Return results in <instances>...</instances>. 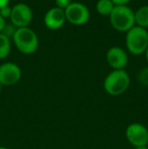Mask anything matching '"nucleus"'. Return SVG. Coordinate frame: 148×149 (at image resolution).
Listing matches in <instances>:
<instances>
[{
	"instance_id": "1",
	"label": "nucleus",
	"mask_w": 148,
	"mask_h": 149,
	"mask_svg": "<svg viewBox=\"0 0 148 149\" xmlns=\"http://www.w3.org/2000/svg\"><path fill=\"white\" fill-rule=\"evenodd\" d=\"M130 85V76L128 73L122 70H113L106 76L104 80V89L108 94L113 96L121 95L127 91Z\"/></svg>"
},
{
	"instance_id": "2",
	"label": "nucleus",
	"mask_w": 148,
	"mask_h": 149,
	"mask_svg": "<svg viewBox=\"0 0 148 149\" xmlns=\"http://www.w3.org/2000/svg\"><path fill=\"white\" fill-rule=\"evenodd\" d=\"M110 22L116 31L127 33L135 26L134 11L127 5L115 6L110 14Z\"/></svg>"
},
{
	"instance_id": "3",
	"label": "nucleus",
	"mask_w": 148,
	"mask_h": 149,
	"mask_svg": "<svg viewBox=\"0 0 148 149\" xmlns=\"http://www.w3.org/2000/svg\"><path fill=\"white\" fill-rule=\"evenodd\" d=\"M126 46L133 55L145 53L148 47V31L141 26H134L126 33Z\"/></svg>"
},
{
	"instance_id": "4",
	"label": "nucleus",
	"mask_w": 148,
	"mask_h": 149,
	"mask_svg": "<svg viewBox=\"0 0 148 149\" xmlns=\"http://www.w3.org/2000/svg\"><path fill=\"white\" fill-rule=\"evenodd\" d=\"M12 39L18 51L26 55L35 53L39 47V38L28 26L17 29Z\"/></svg>"
},
{
	"instance_id": "5",
	"label": "nucleus",
	"mask_w": 148,
	"mask_h": 149,
	"mask_svg": "<svg viewBox=\"0 0 148 149\" xmlns=\"http://www.w3.org/2000/svg\"><path fill=\"white\" fill-rule=\"evenodd\" d=\"M125 136L129 143L135 148L148 145V129L141 123L135 122L127 126Z\"/></svg>"
},
{
	"instance_id": "6",
	"label": "nucleus",
	"mask_w": 148,
	"mask_h": 149,
	"mask_svg": "<svg viewBox=\"0 0 148 149\" xmlns=\"http://www.w3.org/2000/svg\"><path fill=\"white\" fill-rule=\"evenodd\" d=\"M65 17L68 22L74 26H82L89 19V10L87 6L80 2H72L65 10Z\"/></svg>"
},
{
	"instance_id": "7",
	"label": "nucleus",
	"mask_w": 148,
	"mask_h": 149,
	"mask_svg": "<svg viewBox=\"0 0 148 149\" xmlns=\"http://www.w3.org/2000/svg\"><path fill=\"white\" fill-rule=\"evenodd\" d=\"M10 22L15 28H26L32 22V8L26 3H17L11 7Z\"/></svg>"
},
{
	"instance_id": "8",
	"label": "nucleus",
	"mask_w": 148,
	"mask_h": 149,
	"mask_svg": "<svg viewBox=\"0 0 148 149\" xmlns=\"http://www.w3.org/2000/svg\"><path fill=\"white\" fill-rule=\"evenodd\" d=\"M22 78V69L13 62H6L0 65V83L2 86H11Z\"/></svg>"
},
{
	"instance_id": "9",
	"label": "nucleus",
	"mask_w": 148,
	"mask_h": 149,
	"mask_svg": "<svg viewBox=\"0 0 148 149\" xmlns=\"http://www.w3.org/2000/svg\"><path fill=\"white\" fill-rule=\"evenodd\" d=\"M107 62L114 70H122L128 64V55L125 52V50L121 47L110 48L107 52Z\"/></svg>"
},
{
	"instance_id": "10",
	"label": "nucleus",
	"mask_w": 148,
	"mask_h": 149,
	"mask_svg": "<svg viewBox=\"0 0 148 149\" xmlns=\"http://www.w3.org/2000/svg\"><path fill=\"white\" fill-rule=\"evenodd\" d=\"M65 22L66 17L64 10L60 9L56 6L48 10L44 16L45 26L50 30H58V29L62 28Z\"/></svg>"
},
{
	"instance_id": "11",
	"label": "nucleus",
	"mask_w": 148,
	"mask_h": 149,
	"mask_svg": "<svg viewBox=\"0 0 148 149\" xmlns=\"http://www.w3.org/2000/svg\"><path fill=\"white\" fill-rule=\"evenodd\" d=\"M135 24L143 29L148 28V5H143L134 12Z\"/></svg>"
},
{
	"instance_id": "12",
	"label": "nucleus",
	"mask_w": 148,
	"mask_h": 149,
	"mask_svg": "<svg viewBox=\"0 0 148 149\" xmlns=\"http://www.w3.org/2000/svg\"><path fill=\"white\" fill-rule=\"evenodd\" d=\"M115 5L112 0H99L97 2V11L101 15H109L112 13Z\"/></svg>"
},
{
	"instance_id": "13",
	"label": "nucleus",
	"mask_w": 148,
	"mask_h": 149,
	"mask_svg": "<svg viewBox=\"0 0 148 149\" xmlns=\"http://www.w3.org/2000/svg\"><path fill=\"white\" fill-rule=\"evenodd\" d=\"M10 50H11L10 39L0 33V59H5L9 55Z\"/></svg>"
},
{
	"instance_id": "14",
	"label": "nucleus",
	"mask_w": 148,
	"mask_h": 149,
	"mask_svg": "<svg viewBox=\"0 0 148 149\" xmlns=\"http://www.w3.org/2000/svg\"><path fill=\"white\" fill-rule=\"evenodd\" d=\"M138 81L140 84L148 87V67H145L139 72L138 74Z\"/></svg>"
},
{
	"instance_id": "15",
	"label": "nucleus",
	"mask_w": 148,
	"mask_h": 149,
	"mask_svg": "<svg viewBox=\"0 0 148 149\" xmlns=\"http://www.w3.org/2000/svg\"><path fill=\"white\" fill-rule=\"evenodd\" d=\"M16 30H17V28H15L12 24H5V26H4V28H3V31H2V33L10 39V38H13Z\"/></svg>"
},
{
	"instance_id": "16",
	"label": "nucleus",
	"mask_w": 148,
	"mask_h": 149,
	"mask_svg": "<svg viewBox=\"0 0 148 149\" xmlns=\"http://www.w3.org/2000/svg\"><path fill=\"white\" fill-rule=\"evenodd\" d=\"M55 3H56V7L65 10L72 2L71 0H55Z\"/></svg>"
},
{
	"instance_id": "17",
	"label": "nucleus",
	"mask_w": 148,
	"mask_h": 149,
	"mask_svg": "<svg viewBox=\"0 0 148 149\" xmlns=\"http://www.w3.org/2000/svg\"><path fill=\"white\" fill-rule=\"evenodd\" d=\"M10 14H11V7L9 6H4V7L0 8V15L5 19V18H9Z\"/></svg>"
},
{
	"instance_id": "18",
	"label": "nucleus",
	"mask_w": 148,
	"mask_h": 149,
	"mask_svg": "<svg viewBox=\"0 0 148 149\" xmlns=\"http://www.w3.org/2000/svg\"><path fill=\"white\" fill-rule=\"evenodd\" d=\"M131 0H112L115 6H121V5H127Z\"/></svg>"
},
{
	"instance_id": "19",
	"label": "nucleus",
	"mask_w": 148,
	"mask_h": 149,
	"mask_svg": "<svg viewBox=\"0 0 148 149\" xmlns=\"http://www.w3.org/2000/svg\"><path fill=\"white\" fill-rule=\"evenodd\" d=\"M5 19H4L3 17H2L1 15H0V33H2V31H3V28L4 26H5Z\"/></svg>"
},
{
	"instance_id": "20",
	"label": "nucleus",
	"mask_w": 148,
	"mask_h": 149,
	"mask_svg": "<svg viewBox=\"0 0 148 149\" xmlns=\"http://www.w3.org/2000/svg\"><path fill=\"white\" fill-rule=\"evenodd\" d=\"M8 3H9V0H0V8L7 6Z\"/></svg>"
},
{
	"instance_id": "21",
	"label": "nucleus",
	"mask_w": 148,
	"mask_h": 149,
	"mask_svg": "<svg viewBox=\"0 0 148 149\" xmlns=\"http://www.w3.org/2000/svg\"><path fill=\"white\" fill-rule=\"evenodd\" d=\"M145 57H146V61L148 62V47H147L146 51H145Z\"/></svg>"
},
{
	"instance_id": "22",
	"label": "nucleus",
	"mask_w": 148,
	"mask_h": 149,
	"mask_svg": "<svg viewBox=\"0 0 148 149\" xmlns=\"http://www.w3.org/2000/svg\"><path fill=\"white\" fill-rule=\"evenodd\" d=\"M135 149H148L147 146H142V147H136Z\"/></svg>"
},
{
	"instance_id": "23",
	"label": "nucleus",
	"mask_w": 148,
	"mask_h": 149,
	"mask_svg": "<svg viewBox=\"0 0 148 149\" xmlns=\"http://www.w3.org/2000/svg\"><path fill=\"white\" fill-rule=\"evenodd\" d=\"M0 149H9L8 147H5V146H0Z\"/></svg>"
},
{
	"instance_id": "24",
	"label": "nucleus",
	"mask_w": 148,
	"mask_h": 149,
	"mask_svg": "<svg viewBox=\"0 0 148 149\" xmlns=\"http://www.w3.org/2000/svg\"><path fill=\"white\" fill-rule=\"evenodd\" d=\"M1 89H2V85H1V83H0V91H1Z\"/></svg>"
}]
</instances>
